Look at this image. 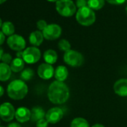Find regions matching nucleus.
<instances>
[{
	"mask_svg": "<svg viewBox=\"0 0 127 127\" xmlns=\"http://www.w3.org/2000/svg\"><path fill=\"white\" fill-rule=\"evenodd\" d=\"M15 117L20 123H26L31 119V111L26 107H20L16 110Z\"/></svg>",
	"mask_w": 127,
	"mask_h": 127,
	"instance_id": "nucleus-13",
	"label": "nucleus"
},
{
	"mask_svg": "<svg viewBox=\"0 0 127 127\" xmlns=\"http://www.w3.org/2000/svg\"><path fill=\"white\" fill-rule=\"evenodd\" d=\"M61 28L57 24H49L43 31L44 38L49 40L58 39L61 34Z\"/></svg>",
	"mask_w": 127,
	"mask_h": 127,
	"instance_id": "nucleus-9",
	"label": "nucleus"
},
{
	"mask_svg": "<svg viewBox=\"0 0 127 127\" xmlns=\"http://www.w3.org/2000/svg\"><path fill=\"white\" fill-rule=\"evenodd\" d=\"M70 127H90L88 122L82 117H76L73 120Z\"/></svg>",
	"mask_w": 127,
	"mask_h": 127,
	"instance_id": "nucleus-22",
	"label": "nucleus"
},
{
	"mask_svg": "<svg viewBox=\"0 0 127 127\" xmlns=\"http://www.w3.org/2000/svg\"><path fill=\"white\" fill-rule=\"evenodd\" d=\"M23 51H20V52H17V58H23Z\"/></svg>",
	"mask_w": 127,
	"mask_h": 127,
	"instance_id": "nucleus-33",
	"label": "nucleus"
},
{
	"mask_svg": "<svg viewBox=\"0 0 127 127\" xmlns=\"http://www.w3.org/2000/svg\"><path fill=\"white\" fill-rule=\"evenodd\" d=\"M58 48L64 52H68L71 49V45L70 43V42L65 39H62L58 42Z\"/></svg>",
	"mask_w": 127,
	"mask_h": 127,
	"instance_id": "nucleus-24",
	"label": "nucleus"
},
{
	"mask_svg": "<svg viewBox=\"0 0 127 127\" xmlns=\"http://www.w3.org/2000/svg\"><path fill=\"white\" fill-rule=\"evenodd\" d=\"M28 86L21 79L14 80L8 86L7 93L8 96L14 100L23 99L28 94Z\"/></svg>",
	"mask_w": 127,
	"mask_h": 127,
	"instance_id": "nucleus-2",
	"label": "nucleus"
},
{
	"mask_svg": "<svg viewBox=\"0 0 127 127\" xmlns=\"http://www.w3.org/2000/svg\"><path fill=\"white\" fill-rule=\"evenodd\" d=\"M91 127H105L102 124H99V123H96V124H94V126H92Z\"/></svg>",
	"mask_w": 127,
	"mask_h": 127,
	"instance_id": "nucleus-35",
	"label": "nucleus"
},
{
	"mask_svg": "<svg viewBox=\"0 0 127 127\" xmlns=\"http://www.w3.org/2000/svg\"><path fill=\"white\" fill-rule=\"evenodd\" d=\"M8 127H21V126L17 123H11L8 126Z\"/></svg>",
	"mask_w": 127,
	"mask_h": 127,
	"instance_id": "nucleus-31",
	"label": "nucleus"
},
{
	"mask_svg": "<svg viewBox=\"0 0 127 127\" xmlns=\"http://www.w3.org/2000/svg\"><path fill=\"white\" fill-rule=\"evenodd\" d=\"M47 1H49V2H58V0H47Z\"/></svg>",
	"mask_w": 127,
	"mask_h": 127,
	"instance_id": "nucleus-38",
	"label": "nucleus"
},
{
	"mask_svg": "<svg viewBox=\"0 0 127 127\" xmlns=\"http://www.w3.org/2000/svg\"><path fill=\"white\" fill-rule=\"evenodd\" d=\"M106 1L111 5H121L124 3L126 0H106Z\"/></svg>",
	"mask_w": 127,
	"mask_h": 127,
	"instance_id": "nucleus-29",
	"label": "nucleus"
},
{
	"mask_svg": "<svg viewBox=\"0 0 127 127\" xmlns=\"http://www.w3.org/2000/svg\"><path fill=\"white\" fill-rule=\"evenodd\" d=\"M5 40V35L2 31H0V46L4 43Z\"/></svg>",
	"mask_w": 127,
	"mask_h": 127,
	"instance_id": "nucleus-30",
	"label": "nucleus"
},
{
	"mask_svg": "<svg viewBox=\"0 0 127 127\" xmlns=\"http://www.w3.org/2000/svg\"><path fill=\"white\" fill-rule=\"evenodd\" d=\"M114 91L120 96H127V79H120L114 85Z\"/></svg>",
	"mask_w": 127,
	"mask_h": 127,
	"instance_id": "nucleus-12",
	"label": "nucleus"
},
{
	"mask_svg": "<svg viewBox=\"0 0 127 127\" xmlns=\"http://www.w3.org/2000/svg\"><path fill=\"white\" fill-rule=\"evenodd\" d=\"M10 67L13 72H14V73L20 72L23 70V68L25 67V61H23V58H16L13 59L12 62L11 63Z\"/></svg>",
	"mask_w": 127,
	"mask_h": 127,
	"instance_id": "nucleus-19",
	"label": "nucleus"
},
{
	"mask_svg": "<svg viewBox=\"0 0 127 127\" xmlns=\"http://www.w3.org/2000/svg\"><path fill=\"white\" fill-rule=\"evenodd\" d=\"M105 5V0H88V6L92 10H99Z\"/></svg>",
	"mask_w": 127,
	"mask_h": 127,
	"instance_id": "nucleus-21",
	"label": "nucleus"
},
{
	"mask_svg": "<svg viewBox=\"0 0 127 127\" xmlns=\"http://www.w3.org/2000/svg\"><path fill=\"white\" fill-rule=\"evenodd\" d=\"M43 34L40 31H34L32 32L29 35V42L34 46H40L43 41Z\"/></svg>",
	"mask_w": 127,
	"mask_h": 127,
	"instance_id": "nucleus-15",
	"label": "nucleus"
},
{
	"mask_svg": "<svg viewBox=\"0 0 127 127\" xmlns=\"http://www.w3.org/2000/svg\"><path fill=\"white\" fill-rule=\"evenodd\" d=\"M126 14H127V6H126Z\"/></svg>",
	"mask_w": 127,
	"mask_h": 127,
	"instance_id": "nucleus-39",
	"label": "nucleus"
},
{
	"mask_svg": "<svg viewBox=\"0 0 127 127\" xmlns=\"http://www.w3.org/2000/svg\"><path fill=\"white\" fill-rule=\"evenodd\" d=\"M47 95L51 102L54 104H63L69 99L70 91L65 83L56 80L49 85Z\"/></svg>",
	"mask_w": 127,
	"mask_h": 127,
	"instance_id": "nucleus-1",
	"label": "nucleus"
},
{
	"mask_svg": "<svg viewBox=\"0 0 127 127\" xmlns=\"http://www.w3.org/2000/svg\"><path fill=\"white\" fill-rule=\"evenodd\" d=\"M5 93V90H4V88L2 86V85H0V97L2 96L3 94Z\"/></svg>",
	"mask_w": 127,
	"mask_h": 127,
	"instance_id": "nucleus-32",
	"label": "nucleus"
},
{
	"mask_svg": "<svg viewBox=\"0 0 127 127\" xmlns=\"http://www.w3.org/2000/svg\"><path fill=\"white\" fill-rule=\"evenodd\" d=\"M77 22L85 26H89L92 25L96 20V15L94 11L88 6H85L76 12Z\"/></svg>",
	"mask_w": 127,
	"mask_h": 127,
	"instance_id": "nucleus-3",
	"label": "nucleus"
},
{
	"mask_svg": "<svg viewBox=\"0 0 127 127\" xmlns=\"http://www.w3.org/2000/svg\"><path fill=\"white\" fill-rule=\"evenodd\" d=\"M76 6L79 8H83V7H85L88 5V2L86 0H76Z\"/></svg>",
	"mask_w": 127,
	"mask_h": 127,
	"instance_id": "nucleus-28",
	"label": "nucleus"
},
{
	"mask_svg": "<svg viewBox=\"0 0 127 127\" xmlns=\"http://www.w3.org/2000/svg\"><path fill=\"white\" fill-rule=\"evenodd\" d=\"M11 67L5 63H0V81L6 82L11 76Z\"/></svg>",
	"mask_w": 127,
	"mask_h": 127,
	"instance_id": "nucleus-14",
	"label": "nucleus"
},
{
	"mask_svg": "<svg viewBox=\"0 0 127 127\" xmlns=\"http://www.w3.org/2000/svg\"><path fill=\"white\" fill-rule=\"evenodd\" d=\"M2 32L4 33L5 35H7L8 37L14 34L15 28H14V24L9 21L4 22L2 26Z\"/></svg>",
	"mask_w": 127,
	"mask_h": 127,
	"instance_id": "nucleus-20",
	"label": "nucleus"
},
{
	"mask_svg": "<svg viewBox=\"0 0 127 127\" xmlns=\"http://www.w3.org/2000/svg\"><path fill=\"white\" fill-rule=\"evenodd\" d=\"M54 76L57 81L64 82V81H65L68 76V70L64 66H58L55 70Z\"/></svg>",
	"mask_w": 127,
	"mask_h": 127,
	"instance_id": "nucleus-16",
	"label": "nucleus"
},
{
	"mask_svg": "<svg viewBox=\"0 0 127 127\" xmlns=\"http://www.w3.org/2000/svg\"><path fill=\"white\" fill-rule=\"evenodd\" d=\"M16 111L10 102H4L0 105V118L5 122L11 121L15 117Z\"/></svg>",
	"mask_w": 127,
	"mask_h": 127,
	"instance_id": "nucleus-8",
	"label": "nucleus"
},
{
	"mask_svg": "<svg viewBox=\"0 0 127 127\" xmlns=\"http://www.w3.org/2000/svg\"><path fill=\"white\" fill-rule=\"evenodd\" d=\"M7 0H0V5L1 4H2V3H4L5 2H6Z\"/></svg>",
	"mask_w": 127,
	"mask_h": 127,
	"instance_id": "nucleus-36",
	"label": "nucleus"
},
{
	"mask_svg": "<svg viewBox=\"0 0 127 127\" xmlns=\"http://www.w3.org/2000/svg\"><path fill=\"white\" fill-rule=\"evenodd\" d=\"M47 26H48V25H47L46 22L45 20H40L37 21V29H38L40 31H43V30L46 29V27Z\"/></svg>",
	"mask_w": 127,
	"mask_h": 127,
	"instance_id": "nucleus-26",
	"label": "nucleus"
},
{
	"mask_svg": "<svg viewBox=\"0 0 127 127\" xmlns=\"http://www.w3.org/2000/svg\"><path fill=\"white\" fill-rule=\"evenodd\" d=\"M3 54H4V51H3L2 48L0 46V61L2 60V57Z\"/></svg>",
	"mask_w": 127,
	"mask_h": 127,
	"instance_id": "nucleus-34",
	"label": "nucleus"
},
{
	"mask_svg": "<svg viewBox=\"0 0 127 127\" xmlns=\"http://www.w3.org/2000/svg\"><path fill=\"white\" fill-rule=\"evenodd\" d=\"M0 127H5V126H0Z\"/></svg>",
	"mask_w": 127,
	"mask_h": 127,
	"instance_id": "nucleus-40",
	"label": "nucleus"
},
{
	"mask_svg": "<svg viewBox=\"0 0 127 127\" xmlns=\"http://www.w3.org/2000/svg\"><path fill=\"white\" fill-rule=\"evenodd\" d=\"M43 59L46 64H53L58 60L57 52L53 49H48L43 53Z\"/></svg>",
	"mask_w": 127,
	"mask_h": 127,
	"instance_id": "nucleus-18",
	"label": "nucleus"
},
{
	"mask_svg": "<svg viewBox=\"0 0 127 127\" xmlns=\"http://www.w3.org/2000/svg\"><path fill=\"white\" fill-rule=\"evenodd\" d=\"M34 75V73L32 69L26 68L22 71L20 74V78H21V80L23 81H29L33 78Z\"/></svg>",
	"mask_w": 127,
	"mask_h": 127,
	"instance_id": "nucleus-23",
	"label": "nucleus"
},
{
	"mask_svg": "<svg viewBox=\"0 0 127 127\" xmlns=\"http://www.w3.org/2000/svg\"><path fill=\"white\" fill-rule=\"evenodd\" d=\"M2 22L1 18H0V28H2Z\"/></svg>",
	"mask_w": 127,
	"mask_h": 127,
	"instance_id": "nucleus-37",
	"label": "nucleus"
},
{
	"mask_svg": "<svg viewBox=\"0 0 127 127\" xmlns=\"http://www.w3.org/2000/svg\"><path fill=\"white\" fill-rule=\"evenodd\" d=\"M55 8L58 14L63 17H71L76 11V5L72 0H58Z\"/></svg>",
	"mask_w": 127,
	"mask_h": 127,
	"instance_id": "nucleus-4",
	"label": "nucleus"
},
{
	"mask_svg": "<svg viewBox=\"0 0 127 127\" xmlns=\"http://www.w3.org/2000/svg\"><path fill=\"white\" fill-rule=\"evenodd\" d=\"M64 112L61 108L55 107L50 108L46 113V120L48 121V123L55 124L58 123L63 117Z\"/></svg>",
	"mask_w": 127,
	"mask_h": 127,
	"instance_id": "nucleus-10",
	"label": "nucleus"
},
{
	"mask_svg": "<svg viewBox=\"0 0 127 127\" xmlns=\"http://www.w3.org/2000/svg\"><path fill=\"white\" fill-rule=\"evenodd\" d=\"M46 117V113L41 107H34L31 111V119L32 121L37 122Z\"/></svg>",
	"mask_w": 127,
	"mask_h": 127,
	"instance_id": "nucleus-17",
	"label": "nucleus"
},
{
	"mask_svg": "<svg viewBox=\"0 0 127 127\" xmlns=\"http://www.w3.org/2000/svg\"><path fill=\"white\" fill-rule=\"evenodd\" d=\"M8 46L14 51H23L26 48V40L23 37L19 34H13L8 37L7 40Z\"/></svg>",
	"mask_w": 127,
	"mask_h": 127,
	"instance_id": "nucleus-7",
	"label": "nucleus"
},
{
	"mask_svg": "<svg viewBox=\"0 0 127 127\" xmlns=\"http://www.w3.org/2000/svg\"><path fill=\"white\" fill-rule=\"evenodd\" d=\"M40 57H41L40 51L39 49H37L35 46L28 47L23 50V59L26 63L29 64L37 63L40 60Z\"/></svg>",
	"mask_w": 127,
	"mask_h": 127,
	"instance_id": "nucleus-6",
	"label": "nucleus"
},
{
	"mask_svg": "<svg viewBox=\"0 0 127 127\" xmlns=\"http://www.w3.org/2000/svg\"><path fill=\"white\" fill-rule=\"evenodd\" d=\"M64 61L67 65L76 67L82 65L84 58L80 52L70 49V51L65 52L64 55Z\"/></svg>",
	"mask_w": 127,
	"mask_h": 127,
	"instance_id": "nucleus-5",
	"label": "nucleus"
},
{
	"mask_svg": "<svg viewBox=\"0 0 127 127\" xmlns=\"http://www.w3.org/2000/svg\"><path fill=\"white\" fill-rule=\"evenodd\" d=\"M48 121L43 118V119H41L40 120H38L36 123V126L37 127H47L48 126Z\"/></svg>",
	"mask_w": 127,
	"mask_h": 127,
	"instance_id": "nucleus-27",
	"label": "nucleus"
},
{
	"mask_svg": "<svg viewBox=\"0 0 127 127\" xmlns=\"http://www.w3.org/2000/svg\"><path fill=\"white\" fill-rule=\"evenodd\" d=\"M2 63H5V64H10L12 62L13 59H12V56L9 54V53H4L2 57Z\"/></svg>",
	"mask_w": 127,
	"mask_h": 127,
	"instance_id": "nucleus-25",
	"label": "nucleus"
},
{
	"mask_svg": "<svg viewBox=\"0 0 127 127\" xmlns=\"http://www.w3.org/2000/svg\"><path fill=\"white\" fill-rule=\"evenodd\" d=\"M37 74L40 78L45 80H48L52 78L55 75V70L51 64H49L46 63L41 64L38 67Z\"/></svg>",
	"mask_w": 127,
	"mask_h": 127,
	"instance_id": "nucleus-11",
	"label": "nucleus"
}]
</instances>
